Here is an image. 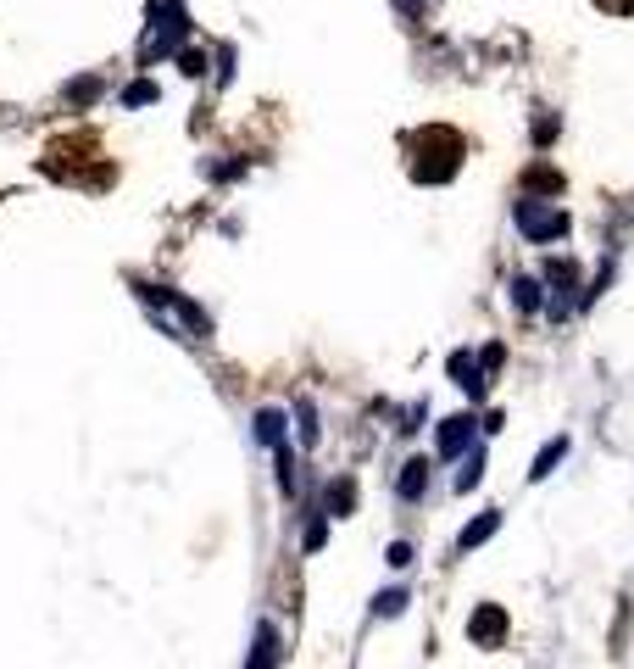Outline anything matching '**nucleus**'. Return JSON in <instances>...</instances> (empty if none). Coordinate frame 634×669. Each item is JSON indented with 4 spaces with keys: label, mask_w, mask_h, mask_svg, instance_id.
I'll use <instances>...</instances> for the list:
<instances>
[{
    "label": "nucleus",
    "mask_w": 634,
    "mask_h": 669,
    "mask_svg": "<svg viewBox=\"0 0 634 669\" xmlns=\"http://www.w3.org/2000/svg\"><path fill=\"white\" fill-rule=\"evenodd\" d=\"M512 223L523 229V240H534V246H551V240L567 235V212H562V207H540L534 196H523V201L512 207Z\"/></svg>",
    "instance_id": "1"
},
{
    "label": "nucleus",
    "mask_w": 634,
    "mask_h": 669,
    "mask_svg": "<svg viewBox=\"0 0 634 669\" xmlns=\"http://www.w3.org/2000/svg\"><path fill=\"white\" fill-rule=\"evenodd\" d=\"M133 291H140L145 302H161V307H173V312L184 318V324H189L195 335H212V318H207V312H200L195 302H184L179 291H167V284H133Z\"/></svg>",
    "instance_id": "2"
},
{
    "label": "nucleus",
    "mask_w": 634,
    "mask_h": 669,
    "mask_svg": "<svg viewBox=\"0 0 634 669\" xmlns=\"http://www.w3.org/2000/svg\"><path fill=\"white\" fill-rule=\"evenodd\" d=\"M467 636H473V647H495L501 636H507V614H501L495 602H484V609H473V619H467Z\"/></svg>",
    "instance_id": "3"
},
{
    "label": "nucleus",
    "mask_w": 634,
    "mask_h": 669,
    "mask_svg": "<svg viewBox=\"0 0 634 669\" xmlns=\"http://www.w3.org/2000/svg\"><path fill=\"white\" fill-rule=\"evenodd\" d=\"M467 446H473V413H456L440 424V458H462Z\"/></svg>",
    "instance_id": "4"
},
{
    "label": "nucleus",
    "mask_w": 634,
    "mask_h": 669,
    "mask_svg": "<svg viewBox=\"0 0 634 669\" xmlns=\"http://www.w3.org/2000/svg\"><path fill=\"white\" fill-rule=\"evenodd\" d=\"M345 514H356V480H334L323 491V519H345Z\"/></svg>",
    "instance_id": "5"
},
{
    "label": "nucleus",
    "mask_w": 634,
    "mask_h": 669,
    "mask_svg": "<svg viewBox=\"0 0 634 669\" xmlns=\"http://www.w3.org/2000/svg\"><path fill=\"white\" fill-rule=\"evenodd\" d=\"M395 491H400V502H418V497L428 491V458H412L407 469H400V480H395Z\"/></svg>",
    "instance_id": "6"
},
{
    "label": "nucleus",
    "mask_w": 634,
    "mask_h": 669,
    "mask_svg": "<svg viewBox=\"0 0 634 669\" xmlns=\"http://www.w3.org/2000/svg\"><path fill=\"white\" fill-rule=\"evenodd\" d=\"M251 435H256L262 446H284V413H279V407H262L256 419H251Z\"/></svg>",
    "instance_id": "7"
},
{
    "label": "nucleus",
    "mask_w": 634,
    "mask_h": 669,
    "mask_svg": "<svg viewBox=\"0 0 634 669\" xmlns=\"http://www.w3.org/2000/svg\"><path fill=\"white\" fill-rule=\"evenodd\" d=\"M501 530V514H479L473 525H467L462 535H456V553H473V547H484V541Z\"/></svg>",
    "instance_id": "8"
},
{
    "label": "nucleus",
    "mask_w": 634,
    "mask_h": 669,
    "mask_svg": "<svg viewBox=\"0 0 634 669\" xmlns=\"http://www.w3.org/2000/svg\"><path fill=\"white\" fill-rule=\"evenodd\" d=\"M562 458H567V435H551V441L540 446V458H534V469H528V480H546V474H551V469L562 463Z\"/></svg>",
    "instance_id": "9"
},
{
    "label": "nucleus",
    "mask_w": 634,
    "mask_h": 669,
    "mask_svg": "<svg viewBox=\"0 0 634 669\" xmlns=\"http://www.w3.org/2000/svg\"><path fill=\"white\" fill-rule=\"evenodd\" d=\"M279 664V636H273V625H262L256 630V647H251V664L245 669H273Z\"/></svg>",
    "instance_id": "10"
},
{
    "label": "nucleus",
    "mask_w": 634,
    "mask_h": 669,
    "mask_svg": "<svg viewBox=\"0 0 634 669\" xmlns=\"http://www.w3.org/2000/svg\"><path fill=\"white\" fill-rule=\"evenodd\" d=\"M512 307H518V312H534V307H540V279L518 274V279H512Z\"/></svg>",
    "instance_id": "11"
},
{
    "label": "nucleus",
    "mask_w": 634,
    "mask_h": 669,
    "mask_svg": "<svg viewBox=\"0 0 634 669\" xmlns=\"http://www.w3.org/2000/svg\"><path fill=\"white\" fill-rule=\"evenodd\" d=\"M407 602H412L407 591L390 586V591H379V597H373V614H379V619H395V614H407Z\"/></svg>",
    "instance_id": "12"
},
{
    "label": "nucleus",
    "mask_w": 634,
    "mask_h": 669,
    "mask_svg": "<svg viewBox=\"0 0 634 669\" xmlns=\"http://www.w3.org/2000/svg\"><path fill=\"white\" fill-rule=\"evenodd\" d=\"M523 190H546V196H562V173H556V168H528V173H523Z\"/></svg>",
    "instance_id": "13"
},
{
    "label": "nucleus",
    "mask_w": 634,
    "mask_h": 669,
    "mask_svg": "<svg viewBox=\"0 0 634 669\" xmlns=\"http://www.w3.org/2000/svg\"><path fill=\"white\" fill-rule=\"evenodd\" d=\"M151 101H161V89H156L151 79H133V84L123 89V107H151Z\"/></svg>",
    "instance_id": "14"
},
{
    "label": "nucleus",
    "mask_w": 634,
    "mask_h": 669,
    "mask_svg": "<svg viewBox=\"0 0 634 669\" xmlns=\"http://www.w3.org/2000/svg\"><path fill=\"white\" fill-rule=\"evenodd\" d=\"M179 73H184V79H207V51L184 45V51H179Z\"/></svg>",
    "instance_id": "15"
},
{
    "label": "nucleus",
    "mask_w": 634,
    "mask_h": 669,
    "mask_svg": "<svg viewBox=\"0 0 634 669\" xmlns=\"http://www.w3.org/2000/svg\"><path fill=\"white\" fill-rule=\"evenodd\" d=\"M67 101H73V107H95V101H100V79H78V84H67Z\"/></svg>",
    "instance_id": "16"
},
{
    "label": "nucleus",
    "mask_w": 634,
    "mask_h": 669,
    "mask_svg": "<svg viewBox=\"0 0 634 669\" xmlns=\"http://www.w3.org/2000/svg\"><path fill=\"white\" fill-rule=\"evenodd\" d=\"M479 480H484V452H473V458L462 463V474H456V491H473Z\"/></svg>",
    "instance_id": "17"
},
{
    "label": "nucleus",
    "mask_w": 634,
    "mask_h": 669,
    "mask_svg": "<svg viewBox=\"0 0 634 669\" xmlns=\"http://www.w3.org/2000/svg\"><path fill=\"white\" fill-rule=\"evenodd\" d=\"M556 129H562V117H556V112H546V117H534V145H540V151H546V145L556 140Z\"/></svg>",
    "instance_id": "18"
},
{
    "label": "nucleus",
    "mask_w": 634,
    "mask_h": 669,
    "mask_svg": "<svg viewBox=\"0 0 634 669\" xmlns=\"http://www.w3.org/2000/svg\"><path fill=\"white\" fill-rule=\"evenodd\" d=\"M295 419H300V441H317V419H312V402H295Z\"/></svg>",
    "instance_id": "19"
},
{
    "label": "nucleus",
    "mask_w": 634,
    "mask_h": 669,
    "mask_svg": "<svg viewBox=\"0 0 634 669\" xmlns=\"http://www.w3.org/2000/svg\"><path fill=\"white\" fill-rule=\"evenodd\" d=\"M384 558H390V563H395V569H407V563H412V558H418V553H412V541H395V547H390V553H384Z\"/></svg>",
    "instance_id": "20"
},
{
    "label": "nucleus",
    "mask_w": 634,
    "mask_h": 669,
    "mask_svg": "<svg viewBox=\"0 0 634 669\" xmlns=\"http://www.w3.org/2000/svg\"><path fill=\"white\" fill-rule=\"evenodd\" d=\"M479 368H484V374L501 368V346H484V352H479Z\"/></svg>",
    "instance_id": "21"
},
{
    "label": "nucleus",
    "mask_w": 634,
    "mask_h": 669,
    "mask_svg": "<svg viewBox=\"0 0 634 669\" xmlns=\"http://www.w3.org/2000/svg\"><path fill=\"white\" fill-rule=\"evenodd\" d=\"M323 535H328V530H323V519H312V525H307V553H317V547H323Z\"/></svg>",
    "instance_id": "22"
},
{
    "label": "nucleus",
    "mask_w": 634,
    "mask_h": 669,
    "mask_svg": "<svg viewBox=\"0 0 634 669\" xmlns=\"http://www.w3.org/2000/svg\"><path fill=\"white\" fill-rule=\"evenodd\" d=\"M395 12L407 17V23H418V17H423V0H395Z\"/></svg>",
    "instance_id": "23"
}]
</instances>
